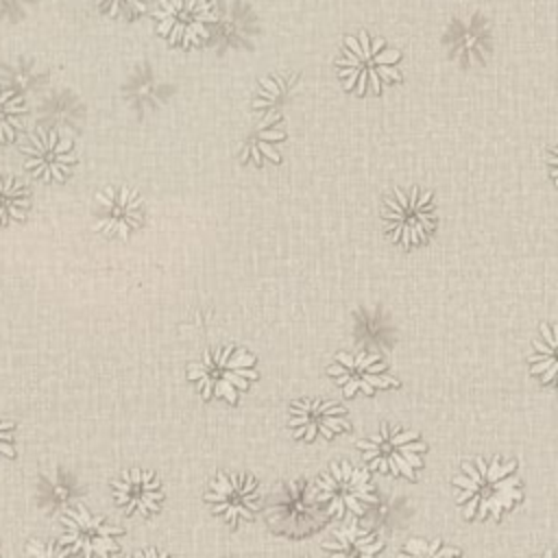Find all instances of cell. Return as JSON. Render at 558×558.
<instances>
[{"mask_svg": "<svg viewBox=\"0 0 558 558\" xmlns=\"http://www.w3.org/2000/svg\"><path fill=\"white\" fill-rule=\"evenodd\" d=\"M451 484L456 486V501L469 519L499 521L501 514L512 510L523 497L517 464L501 456H477L462 462Z\"/></svg>", "mask_w": 558, "mask_h": 558, "instance_id": "obj_1", "label": "cell"}, {"mask_svg": "<svg viewBox=\"0 0 558 558\" xmlns=\"http://www.w3.org/2000/svg\"><path fill=\"white\" fill-rule=\"evenodd\" d=\"M399 61V50L362 31L344 39L336 59V72L347 92L357 96L381 94L388 85L401 78Z\"/></svg>", "mask_w": 558, "mask_h": 558, "instance_id": "obj_2", "label": "cell"}, {"mask_svg": "<svg viewBox=\"0 0 558 558\" xmlns=\"http://www.w3.org/2000/svg\"><path fill=\"white\" fill-rule=\"evenodd\" d=\"M187 379L196 384L203 401L225 399L235 405L238 395L257 379L255 357L240 347L227 344L205 351L201 362L187 366Z\"/></svg>", "mask_w": 558, "mask_h": 558, "instance_id": "obj_3", "label": "cell"}, {"mask_svg": "<svg viewBox=\"0 0 558 558\" xmlns=\"http://www.w3.org/2000/svg\"><path fill=\"white\" fill-rule=\"evenodd\" d=\"M381 220L388 238L405 248L427 242L438 222L432 194L416 185L395 187L384 201Z\"/></svg>", "mask_w": 558, "mask_h": 558, "instance_id": "obj_4", "label": "cell"}, {"mask_svg": "<svg viewBox=\"0 0 558 558\" xmlns=\"http://www.w3.org/2000/svg\"><path fill=\"white\" fill-rule=\"evenodd\" d=\"M357 449L371 471L414 480L423 466L425 445L416 432L381 423L377 434L357 440Z\"/></svg>", "mask_w": 558, "mask_h": 558, "instance_id": "obj_5", "label": "cell"}, {"mask_svg": "<svg viewBox=\"0 0 558 558\" xmlns=\"http://www.w3.org/2000/svg\"><path fill=\"white\" fill-rule=\"evenodd\" d=\"M316 501L331 517H362L377 501L371 475L366 469L349 462H333L314 484Z\"/></svg>", "mask_w": 558, "mask_h": 558, "instance_id": "obj_6", "label": "cell"}, {"mask_svg": "<svg viewBox=\"0 0 558 558\" xmlns=\"http://www.w3.org/2000/svg\"><path fill=\"white\" fill-rule=\"evenodd\" d=\"M153 20L170 46L196 48L209 39L218 15L209 0H159Z\"/></svg>", "mask_w": 558, "mask_h": 558, "instance_id": "obj_7", "label": "cell"}, {"mask_svg": "<svg viewBox=\"0 0 558 558\" xmlns=\"http://www.w3.org/2000/svg\"><path fill=\"white\" fill-rule=\"evenodd\" d=\"M22 161L33 179L41 183H61L74 172L78 157L68 135L41 124L26 135L22 144Z\"/></svg>", "mask_w": 558, "mask_h": 558, "instance_id": "obj_8", "label": "cell"}, {"mask_svg": "<svg viewBox=\"0 0 558 558\" xmlns=\"http://www.w3.org/2000/svg\"><path fill=\"white\" fill-rule=\"evenodd\" d=\"M59 523L63 527L61 543L83 558H109L120 549L116 538L122 534V527L107 523L105 517L92 514L83 504L68 506Z\"/></svg>", "mask_w": 558, "mask_h": 558, "instance_id": "obj_9", "label": "cell"}, {"mask_svg": "<svg viewBox=\"0 0 558 558\" xmlns=\"http://www.w3.org/2000/svg\"><path fill=\"white\" fill-rule=\"evenodd\" d=\"M94 201V231L109 240H129L144 222V198L135 187L105 185Z\"/></svg>", "mask_w": 558, "mask_h": 558, "instance_id": "obj_10", "label": "cell"}, {"mask_svg": "<svg viewBox=\"0 0 558 558\" xmlns=\"http://www.w3.org/2000/svg\"><path fill=\"white\" fill-rule=\"evenodd\" d=\"M205 501L211 506L214 514H218L227 525L235 527L257 514L262 504L259 484L246 471L220 473L211 480Z\"/></svg>", "mask_w": 558, "mask_h": 558, "instance_id": "obj_11", "label": "cell"}, {"mask_svg": "<svg viewBox=\"0 0 558 558\" xmlns=\"http://www.w3.org/2000/svg\"><path fill=\"white\" fill-rule=\"evenodd\" d=\"M268 523L283 534H305L320 523V504L316 490L305 480H292L279 488L268 508Z\"/></svg>", "mask_w": 558, "mask_h": 558, "instance_id": "obj_12", "label": "cell"}, {"mask_svg": "<svg viewBox=\"0 0 558 558\" xmlns=\"http://www.w3.org/2000/svg\"><path fill=\"white\" fill-rule=\"evenodd\" d=\"M327 373L342 388L344 397H353L357 392L375 395V390L397 386V379L388 373L381 357L371 351L336 353L333 364L327 368Z\"/></svg>", "mask_w": 558, "mask_h": 558, "instance_id": "obj_13", "label": "cell"}, {"mask_svg": "<svg viewBox=\"0 0 558 558\" xmlns=\"http://www.w3.org/2000/svg\"><path fill=\"white\" fill-rule=\"evenodd\" d=\"M288 429L296 440H329L349 429L347 410L331 399H296L288 412Z\"/></svg>", "mask_w": 558, "mask_h": 558, "instance_id": "obj_14", "label": "cell"}, {"mask_svg": "<svg viewBox=\"0 0 558 558\" xmlns=\"http://www.w3.org/2000/svg\"><path fill=\"white\" fill-rule=\"evenodd\" d=\"M113 499L124 514L150 517L159 512L163 488L159 477L146 469H129L111 482Z\"/></svg>", "mask_w": 558, "mask_h": 558, "instance_id": "obj_15", "label": "cell"}, {"mask_svg": "<svg viewBox=\"0 0 558 558\" xmlns=\"http://www.w3.org/2000/svg\"><path fill=\"white\" fill-rule=\"evenodd\" d=\"M301 81L294 72H272L259 78L253 92V113L257 120H286V111L296 100Z\"/></svg>", "mask_w": 558, "mask_h": 558, "instance_id": "obj_16", "label": "cell"}, {"mask_svg": "<svg viewBox=\"0 0 558 558\" xmlns=\"http://www.w3.org/2000/svg\"><path fill=\"white\" fill-rule=\"evenodd\" d=\"M288 133L283 120H257V124L248 126L240 140V161L244 166L264 168L266 163L281 161V144Z\"/></svg>", "mask_w": 558, "mask_h": 558, "instance_id": "obj_17", "label": "cell"}, {"mask_svg": "<svg viewBox=\"0 0 558 558\" xmlns=\"http://www.w3.org/2000/svg\"><path fill=\"white\" fill-rule=\"evenodd\" d=\"M44 126H50L59 133H81L87 120V109L83 100L70 89H54L46 94L39 105Z\"/></svg>", "mask_w": 558, "mask_h": 558, "instance_id": "obj_18", "label": "cell"}, {"mask_svg": "<svg viewBox=\"0 0 558 558\" xmlns=\"http://www.w3.org/2000/svg\"><path fill=\"white\" fill-rule=\"evenodd\" d=\"M488 44H490V28L477 15L460 17L451 26V37H449L451 54L466 65L480 63L488 52Z\"/></svg>", "mask_w": 558, "mask_h": 558, "instance_id": "obj_19", "label": "cell"}, {"mask_svg": "<svg viewBox=\"0 0 558 558\" xmlns=\"http://www.w3.org/2000/svg\"><path fill=\"white\" fill-rule=\"evenodd\" d=\"M323 549L329 558H377L384 549V541L353 521L338 527L331 538L323 543Z\"/></svg>", "mask_w": 558, "mask_h": 558, "instance_id": "obj_20", "label": "cell"}, {"mask_svg": "<svg viewBox=\"0 0 558 558\" xmlns=\"http://www.w3.org/2000/svg\"><path fill=\"white\" fill-rule=\"evenodd\" d=\"M124 100L137 113H150L163 102V83L150 65L140 63L131 70L124 83Z\"/></svg>", "mask_w": 558, "mask_h": 558, "instance_id": "obj_21", "label": "cell"}, {"mask_svg": "<svg viewBox=\"0 0 558 558\" xmlns=\"http://www.w3.org/2000/svg\"><path fill=\"white\" fill-rule=\"evenodd\" d=\"M530 371L543 384L558 388V325H543L532 344Z\"/></svg>", "mask_w": 558, "mask_h": 558, "instance_id": "obj_22", "label": "cell"}, {"mask_svg": "<svg viewBox=\"0 0 558 558\" xmlns=\"http://www.w3.org/2000/svg\"><path fill=\"white\" fill-rule=\"evenodd\" d=\"M46 70L35 57L15 54L0 65V83L20 92L22 96L28 92H37L46 85Z\"/></svg>", "mask_w": 558, "mask_h": 558, "instance_id": "obj_23", "label": "cell"}, {"mask_svg": "<svg viewBox=\"0 0 558 558\" xmlns=\"http://www.w3.org/2000/svg\"><path fill=\"white\" fill-rule=\"evenodd\" d=\"M31 190L22 179L13 174H0V227H13L22 222L31 211Z\"/></svg>", "mask_w": 558, "mask_h": 558, "instance_id": "obj_24", "label": "cell"}, {"mask_svg": "<svg viewBox=\"0 0 558 558\" xmlns=\"http://www.w3.org/2000/svg\"><path fill=\"white\" fill-rule=\"evenodd\" d=\"M28 105L24 96L0 83V144H11L24 131Z\"/></svg>", "mask_w": 558, "mask_h": 558, "instance_id": "obj_25", "label": "cell"}, {"mask_svg": "<svg viewBox=\"0 0 558 558\" xmlns=\"http://www.w3.org/2000/svg\"><path fill=\"white\" fill-rule=\"evenodd\" d=\"M218 26H220V33H222V39L227 41V46L240 48V46H246L248 39L253 37L255 17L246 4L233 2L227 11L225 20Z\"/></svg>", "mask_w": 558, "mask_h": 558, "instance_id": "obj_26", "label": "cell"}, {"mask_svg": "<svg viewBox=\"0 0 558 558\" xmlns=\"http://www.w3.org/2000/svg\"><path fill=\"white\" fill-rule=\"evenodd\" d=\"M397 558H460V551L442 541L410 538Z\"/></svg>", "mask_w": 558, "mask_h": 558, "instance_id": "obj_27", "label": "cell"}, {"mask_svg": "<svg viewBox=\"0 0 558 558\" xmlns=\"http://www.w3.org/2000/svg\"><path fill=\"white\" fill-rule=\"evenodd\" d=\"M150 0H94V4L98 7L100 13H105L107 17H137L146 11Z\"/></svg>", "mask_w": 558, "mask_h": 558, "instance_id": "obj_28", "label": "cell"}, {"mask_svg": "<svg viewBox=\"0 0 558 558\" xmlns=\"http://www.w3.org/2000/svg\"><path fill=\"white\" fill-rule=\"evenodd\" d=\"M24 558H83V556L57 541H31L24 549Z\"/></svg>", "mask_w": 558, "mask_h": 558, "instance_id": "obj_29", "label": "cell"}, {"mask_svg": "<svg viewBox=\"0 0 558 558\" xmlns=\"http://www.w3.org/2000/svg\"><path fill=\"white\" fill-rule=\"evenodd\" d=\"M37 0H0V22H20L24 20Z\"/></svg>", "mask_w": 558, "mask_h": 558, "instance_id": "obj_30", "label": "cell"}, {"mask_svg": "<svg viewBox=\"0 0 558 558\" xmlns=\"http://www.w3.org/2000/svg\"><path fill=\"white\" fill-rule=\"evenodd\" d=\"M357 327L371 340H379V338L386 336V325H384V320H381V316L377 312H362L357 316Z\"/></svg>", "mask_w": 558, "mask_h": 558, "instance_id": "obj_31", "label": "cell"}, {"mask_svg": "<svg viewBox=\"0 0 558 558\" xmlns=\"http://www.w3.org/2000/svg\"><path fill=\"white\" fill-rule=\"evenodd\" d=\"M13 423L0 418V458H13L15 447H13Z\"/></svg>", "mask_w": 558, "mask_h": 558, "instance_id": "obj_32", "label": "cell"}, {"mask_svg": "<svg viewBox=\"0 0 558 558\" xmlns=\"http://www.w3.org/2000/svg\"><path fill=\"white\" fill-rule=\"evenodd\" d=\"M131 558H172V556L166 554V551H161V549H157V547H146V549L133 554Z\"/></svg>", "mask_w": 558, "mask_h": 558, "instance_id": "obj_33", "label": "cell"}, {"mask_svg": "<svg viewBox=\"0 0 558 558\" xmlns=\"http://www.w3.org/2000/svg\"><path fill=\"white\" fill-rule=\"evenodd\" d=\"M549 172H551V179L558 185V146H554L551 153H549Z\"/></svg>", "mask_w": 558, "mask_h": 558, "instance_id": "obj_34", "label": "cell"}, {"mask_svg": "<svg viewBox=\"0 0 558 558\" xmlns=\"http://www.w3.org/2000/svg\"><path fill=\"white\" fill-rule=\"evenodd\" d=\"M534 558H558V551H554V549H547V551H543L541 556H534Z\"/></svg>", "mask_w": 558, "mask_h": 558, "instance_id": "obj_35", "label": "cell"}]
</instances>
